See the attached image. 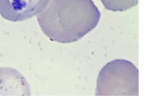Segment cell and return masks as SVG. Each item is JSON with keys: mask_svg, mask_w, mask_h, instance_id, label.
Wrapping results in <instances>:
<instances>
[{"mask_svg": "<svg viewBox=\"0 0 145 104\" xmlns=\"http://www.w3.org/2000/svg\"><path fill=\"white\" fill-rule=\"evenodd\" d=\"M100 16L92 0H48L37 20L51 41L72 43L95 29Z\"/></svg>", "mask_w": 145, "mask_h": 104, "instance_id": "1", "label": "cell"}, {"mask_svg": "<svg viewBox=\"0 0 145 104\" xmlns=\"http://www.w3.org/2000/svg\"><path fill=\"white\" fill-rule=\"evenodd\" d=\"M97 96H138L139 71L125 59H114L99 71L95 90Z\"/></svg>", "mask_w": 145, "mask_h": 104, "instance_id": "2", "label": "cell"}, {"mask_svg": "<svg viewBox=\"0 0 145 104\" xmlns=\"http://www.w3.org/2000/svg\"><path fill=\"white\" fill-rule=\"evenodd\" d=\"M48 0H0V15L10 22H24L44 9Z\"/></svg>", "mask_w": 145, "mask_h": 104, "instance_id": "3", "label": "cell"}, {"mask_svg": "<svg viewBox=\"0 0 145 104\" xmlns=\"http://www.w3.org/2000/svg\"><path fill=\"white\" fill-rule=\"evenodd\" d=\"M0 95H31L30 85L17 70L0 67Z\"/></svg>", "mask_w": 145, "mask_h": 104, "instance_id": "4", "label": "cell"}, {"mask_svg": "<svg viewBox=\"0 0 145 104\" xmlns=\"http://www.w3.org/2000/svg\"><path fill=\"white\" fill-rule=\"evenodd\" d=\"M104 7L112 12H124L138 5L139 0H100Z\"/></svg>", "mask_w": 145, "mask_h": 104, "instance_id": "5", "label": "cell"}]
</instances>
